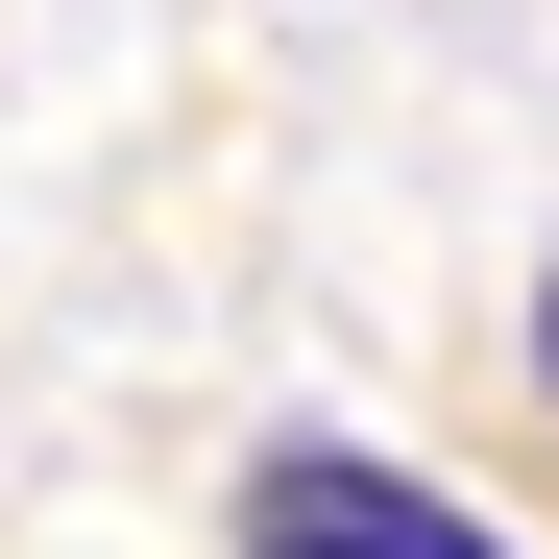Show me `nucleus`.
<instances>
[{"label": "nucleus", "instance_id": "nucleus-1", "mask_svg": "<svg viewBox=\"0 0 559 559\" xmlns=\"http://www.w3.org/2000/svg\"><path fill=\"white\" fill-rule=\"evenodd\" d=\"M243 559H511V535H487V511H438L414 462L293 438V462H243Z\"/></svg>", "mask_w": 559, "mask_h": 559}, {"label": "nucleus", "instance_id": "nucleus-2", "mask_svg": "<svg viewBox=\"0 0 559 559\" xmlns=\"http://www.w3.org/2000/svg\"><path fill=\"white\" fill-rule=\"evenodd\" d=\"M535 390H559V293H535Z\"/></svg>", "mask_w": 559, "mask_h": 559}]
</instances>
